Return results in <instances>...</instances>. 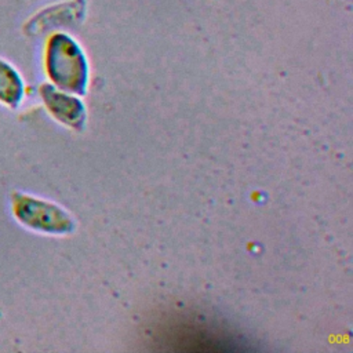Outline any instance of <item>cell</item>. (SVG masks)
Returning a JSON list of instances; mask_svg holds the SVG:
<instances>
[{"instance_id":"cell-1","label":"cell","mask_w":353,"mask_h":353,"mask_svg":"<svg viewBox=\"0 0 353 353\" xmlns=\"http://www.w3.org/2000/svg\"><path fill=\"white\" fill-rule=\"evenodd\" d=\"M44 70L52 85L66 92H84L87 63L77 43L65 33H54L46 43Z\"/></svg>"},{"instance_id":"cell-2","label":"cell","mask_w":353,"mask_h":353,"mask_svg":"<svg viewBox=\"0 0 353 353\" xmlns=\"http://www.w3.org/2000/svg\"><path fill=\"white\" fill-rule=\"evenodd\" d=\"M10 208L23 228L46 234H63L73 229V219L58 204L15 190L10 196Z\"/></svg>"},{"instance_id":"cell-3","label":"cell","mask_w":353,"mask_h":353,"mask_svg":"<svg viewBox=\"0 0 353 353\" xmlns=\"http://www.w3.org/2000/svg\"><path fill=\"white\" fill-rule=\"evenodd\" d=\"M39 94L48 113L55 120L73 128L81 127L84 121V108L77 98L48 83L40 85Z\"/></svg>"},{"instance_id":"cell-4","label":"cell","mask_w":353,"mask_h":353,"mask_svg":"<svg viewBox=\"0 0 353 353\" xmlns=\"http://www.w3.org/2000/svg\"><path fill=\"white\" fill-rule=\"evenodd\" d=\"M25 98V81L18 69L0 57V105L8 109L21 106Z\"/></svg>"}]
</instances>
